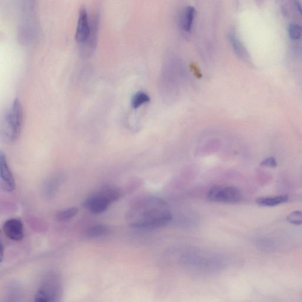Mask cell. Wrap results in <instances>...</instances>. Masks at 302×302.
<instances>
[{
    "label": "cell",
    "instance_id": "6da1fadb",
    "mask_svg": "<svg viewBox=\"0 0 302 302\" xmlns=\"http://www.w3.org/2000/svg\"><path fill=\"white\" fill-rule=\"evenodd\" d=\"M172 218L168 204L156 196H148L135 202L126 215L128 225L137 229L163 227L169 223Z\"/></svg>",
    "mask_w": 302,
    "mask_h": 302
},
{
    "label": "cell",
    "instance_id": "7a4b0ae2",
    "mask_svg": "<svg viewBox=\"0 0 302 302\" xmlns=\"http://www.w3.org/2000/svg\"><path fill=\"white\" fill-rule=\"evenodd\" d=\"M23 120V108L19 99H16L5 113L2 122L1 134L5 142L11 143L19 138Z\"/></svg>",
    "mask_w": 302,
    "mask_h": 302
},
{
    "label": "cell",
    "instance_id": "3957f363",
    "mask_svg": "<svg viewBox=\"0 0 302 302\" xmlns=\"http://www.w3.org/2000/svg\"><path fill=\"white\" fill-rule=\"evenodd\" d=\"M121 195V191L116 188L105 187L85 199L83 207L94 215H100L118 201Z\"/></svg>",
    "mask_w": 302,
    "mask_h": 302
},
{
    "label": "cell",
    "instance_id": "277c9868",
    "mask_svg": "<svg viewBox=\"0 0 302 302\" xmlns=\"http://www.w3.org/2000/svg\"><path fill=\"white\" fill-rule=\"evenodd\" d=\"M183 262L191 270L205 273L219 272L224 269L225 265V262L220 258L196 254H186Z\"/></svg>",
    "mask_w": 302,
    "mask_h": 302
},
{
    "label": "cell",
    "instance_id": "5b68a950",
    "mask_svg": "<svg viewBox=\"0 0 302 302\" xmlns=\"http://www.w3.org/2000/svg\"><path fill=\"white\" fill-rule=\"evenodd\" d=\"M242 193L237 187L224 185L214 186L207 194L209 200L215 203L236 204L242 199Z\"/></svg>",
    "mask_w": 302,
    "mask_h": 302
},
{
    "label": "cell",
    "instance_id": "8992f818",
    "mask_svg": "<svg viewBox=\"0 0 302 302\" xmlns=\"http://www.w3.org/2000/svg\"><path fill=\"white\" fill-rule=\"evenodd\" d=\"M0 167H1V186L2 190L8 192H13L15 190V182L8 166L6 157L2 151L0 153Z\"/></svg>",
    "mask_w": 302,
    "mask_h": 302
},
{
    "label": "cell",
    "instance_id": "52a82bcc",
    "mask_svg": "<svg viewBox=\"0 0 302 302\" xmlns=\"http://www.w3.org/2000/svg\"><path fill=\"white\" fill-rule=\"evenodd\" d=\"M90 32L88 13L85 8H82L79 11L77 29L75 38L78 43H85L89 38Z\"/></svg>",
    "mask_w": 302,
    "mask_h": 302
},
{
    "label": "cell",
    "instance_id": "ba28073f",
    "mask_svg": "<svg viewBox=\"0 0 302 302\" xmlns=\"http://www.w3.org/2000/svg\"><path fill=\"white\" fill-rule=\"evenodd\" d=\"M4 232L8 239L20 241L24 237V227L21 220L12 218L7 220L3 225Z\"/></svg>",
    "mask_w": 302,
    "mask_h": 302
},
{
    "label": "cell",
    "instance_id": "9c48e42d",
    "mask_svg": "<svg viewBox=\"0 0 302 302\" xmlns=\"http://www.w3.org/2000/svg\"><path fill=\"white\" fill-rule=\"evenodd\" d=\"M195 16V8L192 6L185 8L181 15L180 27L182 30L187 33L192 30Z\"/></svg>",
    "mask_w": 302,
    "mask_h": 302
},
{
    "label": "cell",
    "instance_id": "30bf717a",
    "mask_svg": "<svg viewBox=\"0 0 302 302\" xmlns=\"http://www.w3.org/2000/svg\"><path fill=\"white\" fill-rule=\"evenodd\" d=\"M229 39L233 50L237 55L243 60L247 63H250V58L245 47L240 42L235 32L231 31L229 33Z\"/></svg>",
    "mask_w": 302,
    "mask_h": 302
},
{
    "label": "cell",
    "instance_id": "8fae6325",
    "mask_svg": "<svg viewBox=\"0 0 302 302\" xmlns=\"http://www.w3.org/2000/svg\"><path fill=\"white\" fill-rule=\"evenodd\" d=\"M289 196L280 195L274 196H262L256 199V203L262 207H275L287 203Z\"/></svg>",
    "mask_w": 302,
    "mask_h": 302
},
{
    "label": "cell",
    "instance_id": "7c38bea8",
    "mask_svg": "<svg viewBox=\"0 0 302 302\" xmlns=\"http://www.w3.org/2000/svg\"><path fill=\"white\" fill-rule=\"evenodd\" d=\"M63 178L61 175H55L50 178L46 181L43 186V193L46 197L51 198L57 192L61 183Z\"/></svg>",
    "mask_w": 302,
    "mask_h": 302
},
{
    "label": "cell",
    "instance_id": "4fadbf2b",
    "mask_svg": "<svg viewBox=\"0 0 302 302\" xmlns=\"http://www.w3.org/2000/svg\"><path fill=\"white\" fill-rule=\"evenodd\" d=\"M110 229L106 225L98 224L93 225L87 230L86 236L91 239L99 238V237L108 235Z\"/></svg>",
    "mask_w": 302,
    "mask_h": 302
},
{
    "label": "cell",
    "instance_id": "5bb4252c",
    "mask_svg": "<svg viewBox=\"0 0 302 302\" xmlns=\"http://www.w3.org/2000/svg\"><path fill=\"white\" fill-rule=\"evenodd\" d=\"M150 98L147 94L143 92H138L135 94L131 100V105L134 109H137L142 105L148 103Z\"/></svg>",
    "mask_w": 302,
    "mask_h": 302
},
{
    "label": "cell",
    "instance_id": "9a60e30c",
    "mask_svg": "<svg viewBox=\"0 0 302 302\" xmlns=\"http://www.w3.org/2000/svg\"><path fill=\"white\" fill-rule=\"evenodd\" d=\"M79 209L76 207H70L61 210L56 214V219L59 221H66L77 215Z\"/></svg>",
    "mask_w": 302,
    "mask_h": 302
},
{
    "label": "cell",
    "instance_id": "2e32d148",
    "mask_svg": "<svg viewBox=\"0 0 302 302\" xmlns=\"http://www.w3.org/2000/svg\"><path fill=\"white\" fill-rule=\"evenodd\" d=\"M288 34L290 39L297 40L302 36V26L297 23H291L288 26Z\"/></svg>",
    "mask_w": 302,
    "mask_h": 302
},
{
    "label": "cell",
    "instance_id": "e0dca14e",
    "mask_svg": "<svg viewBox=\"0 0 302 302\" xmlns=\"http://www.w3.org/2000/svg\"><path fill=\"white\" fill-rule=\"evenodd\" d=\"M286 219L290 224L302 225V211L296 210L290 213L287 215Z\"/></svg>",
    "mask_w": 302,
    "mask_h": 302
},
{
    "label": "cell",
    "instance_id": "ac0fdd59",
    "mask_svg": "<svg viewBox=\"0 0 302 302\" xmlns=\"http://www.w3.org/2000/svg\"><path fill=\"white\" fill-rule=\"evenodd\" d=\"M260 165L269 168H275L277 165L276 160L274 157H270L265 158L260 163Z\"/></svg>",
    "mask_w": 302,
    "mask_h": 302
},
{
    "label": "cell",
    "instance_id": "d6986e66",
    "mask_svg": "<svg viewBox=\"0 0 302 302\" xmlns=\"http://www.w3.org/2000/svg\"><path fill=\"white\" fill-rule=\"evenodd\" d=\"M34 302H50L48 300V299H46L45 298H44L43 296H42V295H40L39 294H38V293H37L36 297H35Z\"/></svg>",
    "mask_w": 302,
    "mask_h": 302
},
{
    "label": "cell",
    "instance_id": "ffe728a7",
    "mask_svg": "<svg viewBox=\"0 0 302 302\" xmlns=\"http://www.w3.org/2000/svg\"><path fill=\"white\" fill-rule=\"evenodd\" d=\"M295 52L296 54L298 56L301 57H302V45L296 47Z\"/></svg>",
    "mask_w": 302,
    "mask_h": 302
},
{
    "label": "cell",
    "instance_id": "44dd1931",
    "mask_svg": "<svg viewBox=\"0 0 302 302\" xmlns=\"http://www.w3.org/2000/svg\"><path fill=\"white\" fill-rule=\"evenodd\" d=\"M296 8H297V9L298 10L299 13H300L302 18V5L301 3V2L296 1Z\"/></svg>",
    "mask_w": 302,
    "mask_h": 302
}]
</instances>
